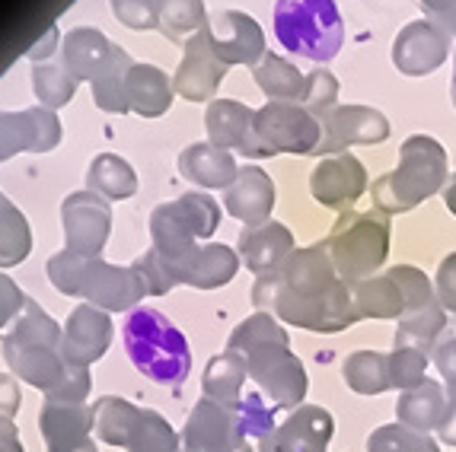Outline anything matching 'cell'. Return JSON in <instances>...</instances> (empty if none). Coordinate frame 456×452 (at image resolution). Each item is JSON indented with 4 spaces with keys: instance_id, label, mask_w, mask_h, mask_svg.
Here are the masks:
<instances>
[{
    "instance_id": "1",
    "label": "cell",
    "mask_w": 456,
    "mask_h": 452,
    "mask_svg": "<svg viewBox=\"0 0 456 452\" xmlns=\"http://www.w3.org/2000/svg\"><path fill=\"white\" fill-rule=\"evenodd\" d=\"M252 303L304 332L338 335L361 322L354 290L338 278L326 242L294 249L278 271L256 280Z\"/></svg>"
},
{
    "instance_id": "2",
    "label": "cell",
    "mask_w": 456,
    "mask_h": 452,
    "mask_svg": "<svg viewBox=\"0 0 456 452\" xmlns=\"http://www.w3.org/2000/svg\"><path fill=\"white\" fill-rule=\"evenodd\" d=\"M64 328L36 300H26L23 312L4 335V360L16 379L36 385L48 401L84 405L90 395V369L74 367L64 357Z\"/></svg>"
},
{
    "instance_id": "3",
    "label": "cell",
    "mask_w": 456,
    "mask_h": 452,
    "mask_svg": "<svg viewBox=\"0 0 456 452\" xmlns=\"http://www.w3.org/2000/svg\"><path fill=\"white\" fill-rule=\"evenodd\" d=\"M227 351L243 357L249 379H256L278 408H300V401L306 399V389H310L306 367L290 351L288 332L272 312H256L243 319L230 335Z\"/></svg>"
},
{
    "instance_id": "4",
    "label": "cell",
    "mask_w": 456,
    "mask_h": 452,
    "mask_svg": "<svg viewBox=\"0 0 456 452\" xmlns=\"http://www.w3.org/2000/svg\"><path fill=\"white\" fill-rule=\"evenodd\" d=\"M48 280L64 296H84L90 306L106 312H125L137 300L147 296L144 280L137 278L134 268L106 264L102 258L58 252L48 258Z\"/></svg>"
},
{
    "instance_id": "5",
    "label": "cell",
    "mask_w": 456,
    "mask_h": 452,
    "mask_svg": "<svg viewBox=\"0 0 456 452\" xmlns=\"http://www.w3.org/2000/svg\"><path fill=\"white\" fill-rule=\"evenodd\" d=\"M447 150L434 137L411 134L399 150V166L373 182V207L405 214L447 189Z\"/></svg>"
},
{
    "instance_id": "6",
    "label": "cell",
    "mask_w": 456,
    "mask_h": 452,
    "mask_svg": "<svg viewBox=\"0 0 456 452\" xmlns=\"http://www.w3.org/2000/svg\"><path fill=\"white\" fill-rule=\"evenodd\" d=\"M128 357L151 383L183 385L191 369V351L185 335L157 310H134L125 322Z\"/></svg>"
},
{
    "instance_id": "7",
    "label": "cell",
    "mask_w": 456,
    "mask_h": 452,
    "mask_svg": "<svg viewBox=\"0 0 456 452\" xmlns=\"http://www.w3.org/2000/svg\"><path fill=\"white\" fill-rule=\"evenodd\" d=\"M274 38L284 45V52L326 64L342 52V13L335 7V0H278Z\"/></svg>"
},
{
    "instance_id": "8",
    "label": "cell",
    "mask_w": 456,
    "mask_h": 452,
    "mask_svg": "<svg viewBox=\"0 0 456 452\" xmlns=\"http://www.w3.org/2000/svg\"><path fill=\"white\" fill-rule=\"evenodd\" d=\"M332 264L345 284H358L380 271L389 255V214L345 211L326 239Z\"/></svg>"
},
{
    "instance_id": "9",
    "label": "cell",
    "mask_w": 456,
    "mask_h": 452,
    "mask_svg": "<svg viewBox=\"0 0 456 452\" xmlns=\"http://www.w3.org/2000/svg\"><path fill=\"white\" fill-rule=\"evenodd\" d=\"M96 437L128 452H183V437L153 408H134L131 401L106 395L93 405Z\"/></svg>"
},
{
    "instance_id": "10",
    "label": "cell",
    "mask_w": 456,
    "mask_h": 452,
    "mask_svg": "<svg viewBox=\"0 0 456 452\" xmlns=\"http://www.w3.org/2000/svg\"><path fill=\"white\" fill-rule=\"evenodd\" d=\"M221 223V207L217 201L201 191H189V195L175 198L169 204H160L151 214V236L153 249L160 252V258L175 262V258L189 255L198 246V239L217 233Z\"/></svg>"
},
{
    "instance_id": "11",
    "label": "cell",
    "mask_w": 456,
    "mask_h": 452,
    "mask_svg": "<svg viewBox=\"0 0 456 452\" xmlns=\"http://www.w3.org/2000/svg\"><path fill=\"white\" fill-rule=\"evenodd\" d=\"M256 141L262 159L278 153H316L322 125L300 102H268L256 112Z\"/></svg>"
},
{
    "instance_id": "12",
    "label": "cell",
    "mask_w": 456,
    "mask_h": 452,
    "mask_svg": "<svg viewBox=\"0 0 456 452\" xmlns=\"http://www.w3.org/2000/svg\"><path fill=\"white\" fill-rule=\"evenodd\" d=\"M183 452H252L240 415L211 399H201L185 417Z\"/></svg>"
},
{
    "instance_id": "13",
    "label": "cell",
    "mask_w": 456,
    "mask_h": 452,
    "mask_svg": "<svg viewBox=\"0 0 456 452\" xmlns=\"http://www.w3.org/2000/svg\"><path fill=\"white\" fill-rule=\"evenodd\" d=\"M61 223L68 252L86 258H99L106 249L109 230H112V211L109 201L96 191H74L61 204Z\"/></svg>"
},
{
    "instance_id": "14",
    "label": "cell",
    "mask_w": 456,
    "mask_h": 452,
    "mask_svg": "<svg viewBox=\"0 0 456 452\" xmlns=\"http://www.w3.org/2000/svg\"><path fill=\"white\" fill-rule=\"evenodd\" d=\"M211 42L214 54L224 61V64H246V68H256L262 58H265V32L262 26L252 20L249 13H240V10H217V13H208L205 29H201Z\"/></svg>"
},
{
    "instance_id": "15",
    "label": "cell",
    "mask_w": 456,
    "mask_h": 452,
    "mask_svg": "<svg viewBox=\"0 0 456 452\" xmlns=\"http://www.w3.org/2000/svg\"><path fill=\"white\" fill-rule=\"evenodd\" d=\"M61 143V121L52 109L0 112V163L16 153H48Z\"/></svg>"
},
{
    "instance_id": "16",
    "label": "cell",
    "mask_w": 456,
    "mask_h": 452,
    "mask_svg": "<svg viewBox=\"0 0 456 452\" xmlns=\"http://www.w3.org/2000/svg\"><path fill=\"white\" fill-rule=\"evenodd\" d=\"M389 137V121L383 112L367 106H335L322 121V141L316 157H338L351 143H383Z\"/></svg>"
},
{
    "instance_id": "17",
    "label": "cell",
    "mask_w": 456,
    "mask_h": 452,
    "mask_svg": "<svg viewBox=\"0 0 456 452\" xmlns=\"http://www.w3.org/2000/svg\"><path fill=\"white\" fill-rule=\"evenodd\" d=\"M335 433V417L320 405H300L259 440V452H326Z\"/></svg>"
},
{
    "instance_id": "18",
    "label": "cell",
    "mask_w": 456,
    "mask_h": 452,
    "mask_svg": "<svg viewBox=\"0 0 456 452\" xmlns=\"http://www.w3.org/2000/svg\"><path fill=\"white\" fill-rule=\"evenodd\" d=\"M160 262L175 287L189 284L195 290H217V287L230 284L236 278V271H240V255L230 246H224V242L221 246L217 242L195 246L189 255L175 258V262H167V258H160Z\"/></svg>"
},
{
    "instance_id": "19",
    "label": "cell",
    "mask_w": 456,
    "mask_h": 452,
    "mask_svg": "<svg viewBox=\"0 0 456 452\" xmlns=\"http://www.w3.org/2000/svg\"><path fill=\"white\" fill-rule=\"evenodd\" d=\"M38 430L45 437L48 452H99L93 443L96 415L93 405H68V401H45L38 415Z\"/></svg>"
},
{
    "instance_id": "20",
    "label": "cell",
    "mask_w": 456,
    "mask_h": 452,
    "mask_svg": "<svg viewBox=\"0 0 456 452\" xmlns=\"http://www.w3.org/2000/svg\"><path fill=\"white\" fill-rule=\"evenodd\" d=\"M310 191L329 211H351L354 201L367 191L364 163L358 157H351V153L322 159L310 175Z\"/></svg>"
},
{
    "instance_id": "21",
    "label": "cell",
    "mask_w": 456,
    "mask_h": 452,
    "mask_svg": "<svg viewBox=\"0 0 456 452\" xmlns=\"http://www.w3.org/2000/svg\"><path fill=\"white\" fill-rule=\"evenodd\" d=\"M450 58V36L428 20L405 26L393 42V64L405 77H425Z\"/></svg>"
},
{
    "instance_id": "22",
    "label": "cell",
    "mask_w": 456,
    "mask_h": 452,
    "mask_svg": "<svg viewBox=\"0 0 456 452\" xmlns=\"http://www.w3.org/2000/svg\"><path fill=\"white\" fill-rule=\"evenodd\" d=\"M224 74H227V64L214 54L205 32H198L185 42V54L173 77V90L189 102H205L217 93Z\"/></svg>"
},
{
    "instance_id": "23",
    "label": "cell",
    "mask_w": 456,
    "mask_h": 452,
    "mask_svg": "<svg viewBox=\"0 0 456 452\" xmlns=\"http://www.w3.org/2000/svg\"><path fill=\"white\" fill-rule=\"evenodd\" d=\"M208 137L221 150H236L249 159H262L259 141H256V112L236 99H214L205 112Z\"/></svg>"
},
{
    "instance_id": "24",
    "label": "cell",
    "mask_w": 456,
    "mask_h": 452,
    "mask_svg": "<svg viewBox=\"0 0 456 452\" xmlns=\"http://www.w3.org/2000/svg\"><path fill=\"white\" fill-rule=\"evenodd\" d=\"M109 344H112V322H109L106 312L90 306V303L77 306L68 316L64 338H61L68 363L90 369V363H96L99 357L106 354Z\"/></svg>"
},
{
    "instance_id": "25",
    "label": "cell",
    "mask_w": 456,
    "mask_h": 452,
    "mask_svg": "<svg viewBox=\"0 0 456 452\" xmlns=\"http://www.w3.org/2000/svg\"><path fill=\"white\" fill-rule=\"evenodd\" d=\"M122 48L112 45L106 36L99 29H90V26H80V29H70L68 38L61 45V64L74 74V80H86L93 84L96 77H102L115 61L122 58Z\"/></svg>"
},
{
    "instance_id": "26",
    "label": "cell",
    "mask_w": 456,
    "mask_h": 452,
    "mask_svg": "<svg viewBox=\"0 0 456 452\" xmlns=\"http://www.w3.org/2000/svg\"><path fill=\"white\" fill-rule=\"evenodd\" d=\"M224 207L230 217L246 226L268 223L274 211V182L262 166H240L236 182L224 191Z\"/></svg>"
},
{
    "instance_id": "27",
    "label": "cell",
    "mask_w": 456,
    "mask_h": 452,
    "mask_svg": "<svg viewBox=\"0 0 456 452\" xmlns=\"http://www.w3.org/2000/svg\"><path fill=\"white\" fill-rule=\"evenodd\" d=\"M290 255H294V236L284 223L268 220L262 226H246L240 233V258L259 278L274 274Z\"/></svg>"
},
{
    "instance_id": "28",
    "label": "cell",
    "mask_w": 456,
    "mask_h": 452,
    "mask_svg": "<svg viewBox=\"0 0 456 452\" xmlns=\"http://www.w3.org/2000/svg\"><path fill=\"white\" fill-rule=\"evenodd\" d=\"M179 173L191 185H201V189H230L240 175L236 159L227 150L208 143H191L179 153Z\"/></svg>"
},
{
    "instance_id": "29",
    "label": "cell",
    "mask_w": 456,
    "mask_h": 452,
    "mask_svg": "<svg viewBox=\"0 0 456 452\" xmlns=\"http://www.w3.org/2000/svg\"><path fill=\"white\" fill-rule=\"evenodd\" d=\"M447 408H450V399H447V392H444V385L437 383V379H425L419 389H409V392L399 395L395 415H399V424L411 427L415 433L431 437L434 430L444 427Z\"/></svg>"
},
{
    "instance_id": "30",
    "label": "cell",
    "mask_w": 456,
    "mask_h": 452,
    "mask_svg": "<svg viewBox=\"0 0 456 452\" xmlns=\"http://www.w3.org/2000/svg\"><path fill=\"white\" fill-rule=\"evenodd\" d=\"M128 90V109L144 118H160L173 106V80L153 64H134L125 80Z\"/></svg>"
},
{
    "instance_id": "31",
    "label": "cell",
    "mask_w": 456,
    "mask_h": 452,
    "mask_svg": "<svg viewBox=\"0 0 456 452\" xmlns=\"http://www.w3.org/2000/svg\"><path fill=\"white\" fill-rule=\"evenodd\" d=\"M246 360L236 351H224V354L211 357L205 367V376H201V389H205V399L217 401V405L236 411L240 401H243V383H246Z\"/></svg>"
},
{
    "instance_id": "32",
    "label": "cell",
    "mask_w": 456,
    "mask_h": 452,
    "mask_svg": "<svg viewBox=\"0 0 456 452\" xmlns=\"http://www.w3.org/2000/svg\"><path fill=\"white\" fill-rule=\"evenodd\" d=\"M354 290V303H358L361 319H403L405 312V294L399 280L393 274H373L367 280H358L351 284Z\"/></svg>"
},
{
    "instance_id": "33",
    "label": "cell",
    "mask_w": 456,
    "mask_h": 452,
    "mask_svg": "<svg viewBox=\"0 0 456 452\" xmlns=\"http://www.w3.org/2000/svg\"><path fill=\"white\" fill-rule=\"evenodd\" d=\"M252 80L259 84L268 102H304L306 99V74H300L290 61L278 58V54H265L252 68Z\"/></svg>"
},
{
    "instance_id": "34",
    "label": "cell",
    "mask_w": 456,
    "mask_h": 452,
    "mask_svg": "<svg viewBox=\"0 0 456 452\" xmlns=\"http://www.w3.org/2000/svg\"><path fill=\"white\" fill-rule=\"evenodd\" d=\"M86 185L106 201H125L137 191V175L128 166V159L115 157V153H99L86 169Z\"/></svg>"
},
{
    "instance_id": "35",
    "label": "cell",
    "mask_w": 456,
    "mask_h": 452,
    "mask_svg": "<svg viewBox=\"0 0 456 452\" xmlns=\"http://www.w3.org/2000/svg\"><path fill=\"white\" fill-rule=\"evenodd\" d=\"M345 383L358 395H383L393 389V373H389V354L380 351H358L351 354L342 367Z\"/></svg>"
},
{
    "instance_id": "36",
    "label": "cell",
    "mask_w": 456,
    "mask_h": 452,
    "mask_svg": "<svg viewBox=\"0 0 456 452\" xmlns=\"http://www.w3.org/2000/svg\"><path fill=\"white\" fill-rule=\"evenodd\" d=\"M32 252V233L23 211L0 195V268L23 264Z\"/></svg>"
},
{
    "instance_id": "37",
    "label": "cell",
    "mask_w": 456,
    "mask_h": 452,
    "mask_svg": "<svg viewBox=\"0 0 456 452\" xmlns=\"http://www.w3.org/2000/svg\"><path fill=\"white\" fill-rule=\"evenodd\" d=\"M32 90H36L38 102L54 112V109L68 106L70 99H74L77 80L61 61H54V64L52 61H36V68H32Z\"/></svg>"
},
{
    "instance_id": "38",
    "label": "cell",
    "mask_w": 456,
    "mask_h": 452,
    "mask_svg": "<svg viewBox=\"0 0 456 452\" xmlns=\"http://www.w3.org/2000/svg\"><path fill=\"white\" fill-rule=\"evenodd\" d=\"M157 20H160V32L173 42L198 36L208 20L205 0H157Z\"/></svg>"
},
{
    "instance_id": "39",
    "label": "cell",
    "mask_w": 456,
    "mask_h": 452,
    "mask_svg": "<svg viewBox=\"0 0 456 452\" xmlns=\"http://www.w3.org/2000/svg\"><path fill=\"white\" fill-rule=\"evenodd\" d=\"M134 68V61L128 54L115 61L112 68L106 70L102 77L93 80V99H96V106L102 112H128V90H125V80H128V70Z\"/></svg>"
},
{
    "instance_id": "40",
    "label": "cell",
    "mask_w": 456,
    "mask_h": 452,
    "mask_svg": "<svg viewBox=\"0 0 456 452\" xmlns=\"http://www.w3.org/2000/svg\"><path fill=\"white\" fill-rule=\"evenodd\" d=\"M367 452H441L425 433H415L405 424H383L367 437Z\"/></svg>"
},
{
    "instance_id": "41",
    "label": "cell",
    "mask_w": 456,
    "mask_h": 452,
    "mask_svg": "<svg viewBox=\"0 0 456 452\" xmlns=\"http://www.w3.org/2000/svg\"><path fill=\"white\" fill-rule=\"evenodd\" d=\"M428 354L415 351V347H393L389 351V373H393V389L409 392L425 383Z\"/></svg>"
},
{
    "instance_id": "42",
    "label": "cell",
    "mask_w": 456,
    "mask_h": 452,
    "mask_svg": "<svg viewBox=\"0 0 456 452\" xmlns=\"http://www.w3.org/2000/svg\"><path fill=\"white\" fill-rule=\"evenodd\" d=\"M335 99H338V80H335L326 68L306 74V99L300 102V106L310 109L320 125L326 121V115L335 109Z\"/></svg>"
},
{
    "instance_id": "43",
    "label": "cell",
    "mask_w": 456,
    "mask_h": 452,
    "mask_svg": "<svg viewBox=\"0 0 456 452\" xmlns=\"http://www.w3.org/2000/svg\"><path fill=\"white\" fill-rule=\"evenodd\" d=\"M236 415H240V424H243L246 437H268L274 430V408H268L262 401V395L256 392H246L240 408H236Z\"/></svg>"
},
{
    "instance_id": "44",
    "label": "cell",
    "mask_w": 456,
    "mask_h": 452,
    "mask_svg": "<svg viewBox=\"0 0 456 452\" xmlns=\"http://www.w3.org/2000/svg\"><path fill=\"white\" fill-rule=\"evenodd\" d=\"M112 13L118 23H125L128 29H160L157 20V0H112Z\"/></svg>"
},
{
    "instance_id": "45",
    "label": "cell",
    "mask_w": 456,
    "mask_h": 452,
    "mask_svg": "<svg viewBox=\"0 0 456 452\" xmlns=\"http://www.w3.org/2000/svg\"><path fill=\"white\" fill-rule=\"evenodd\" d=\"M137 271V278L144 280V287H147V296H163V294H169L173 290V280H169V274H167V268H163V262H160V255H157V249H147L144 255L137 258L134 264H131Z\"/></svg>"
},
{
    "instance_id": "46",
    "label": "cell",
    "mask_w": 456,
    "mask_h": 452,
    "mask_svg": "<svg viewBox=\"0 0 456 452\" xmlns=\"http://www.w3.org/2000/svg\"><path fill=\"white\" fill-rule=\"evenodd\" d=\"M431 360H434V367L441 369V376H444V383H447V389H450V415H456V332L450 328V335L441 341V344L434 347V354H431Z\"/></svg>"
},
{
    "instance_id": "47",
    "label": "cell",
    "mask_w": 456,
    "mask_h": 452,
    "mask_svg": "<svg viewBox=\"0 0 456 452\" xmlns=\"http://www.w3.org/2000/svg\"><path fill=\"white\" fill-rule=\"evenodd\" d=\"M434 290H437V300H441L444 310L456 316V252H450L441 262L437 278H434Z\"/></svg>"
},
{
    "instance_id": "48",
    "label": "cell",
    "mask_w": 456,
    "mask_h": 452,
    "mask_svg": "<svg viewBox=\"0 0 456 452\" xmlns=\"http://www.w3.org/2000/svg\"><path fill=\"white\" fill-rule=\"evenodd\" d=\"M23 306H26V294L7 278V274H0V328L16 322V316L23 312Z\"/></svg>"
},
{
    "instance_id": "49",
    "label": "cell",
    "mask_w": 456,
    "mask_h": 452,
    "mask_svg": "<svg viewBox=\"0 0 456 452\" xmlns=\"http://www.w3.org/2000/svg\"><path fill=\"white\" fill-rule=\"evenodd\" d=\"M428 23H434L447 36H456V0H421Z\"/></svg>"
},
{
    "instance_id": "50",
    "label": "cell",
    "mask_w": 456,
    "mask_h": 452,
    "mask_svg": "<svg viewBox=\"0 0 456 452\" xmlns=\"http://www.w3.org/2000/svg\"><path fill=\"white\" fill-rule=\"evenodd\" d=\"M20 405H23V395H20V385H16V379L0 373V424L13 421L16 411H20Z\"/></svg>"
},
{
    "instance_id": "51",
    "label": "cell",
    "mask_w": 456,
    "mask_h": 452,
    "mask_svg": "<svg viewBox=\"0 0 456 452\" xmlns=\"http://www.w3.org/2000/svg\"><path fill=\"white\" fill-rule=\"evenodd\" d=\"M0 452H23V443H20V433H16L13 421L0 424Z\"/></svg>"
},
{
    "instance_id": "52",
    "label": "cell",
    "mask_w": 456,
    "mask_h": 452,
    "mask_svg": "<svg viewBox=\"0 0 456 452\" xmlns=\"http://www.w3.org/2000/svg\"><path fill=\"white\" fill-rule=\"evenodd\" d=\"M444 204H447V211L456 217V173L450 175V182H447V189H444Z\"/></svg>"
},
{
    "instance_id": "53",
    "label": "cell",
    "mask_w": 456,
    "mask_h": 452,
    "mask_svg": "<svg viewBox=\"0 0 456 452\" xmlns=\"http://www.w3.org/2000/svg\"><path fill=\"white\" fill-rule=\"evenodd\" d=\"M450 96H453V106H456V54H453V90H450Z\"/></svg>"
}]
</instances>
